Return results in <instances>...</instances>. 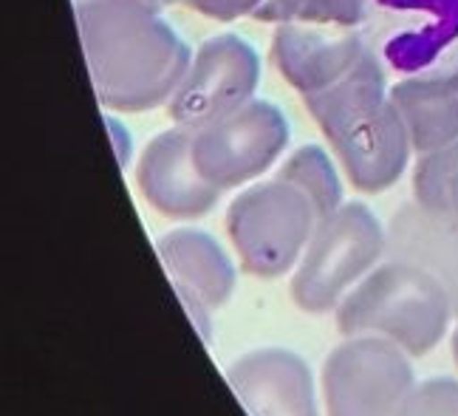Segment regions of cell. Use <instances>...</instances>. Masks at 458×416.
Here are the masks:
<instances>
[{
    "label": "cell",
    "mask_w": 458,
    "mask_h": 416,
    "mask_svg": "<svg viewBox=\"0 0 458 416\" xmlns=\"http://www.w3.org/2000/svg\"><path fill=\"white\" fill-rule=\"evenodd\" d=\"M368 55L396 82L458 72V0H360Z\"/></svg>",
    "instance_id": "cell-1"
},
{
    "label": "cell",
    "mask_w": 458,
    "mask_h": 416,
    "mask_svg": "<svg viewBox=\"0 0 458 416\" xmlns=\"http://www.w3.org/2000/svg\"><path fill=\"white\" fill-rule=\"evenodd\" d=\"M275 377L263 374H233V386L252 416H317L311 386L306 377L297 383H272Z\"/></svg>",
    "instance_id": "cell-2"
},
{
    "label": "cell",
    "mask_w": 458,
    "mask_h": 416,
    "mask_svg": "<svg viewBox=\"0 0 458 416\" xmlns=\"http://www.w3.org/2000/svg\"><path fill=\"white\" fill-rule=\"evenodd\" d=\"M394 416H458V383L436 379L413 388Z\"/></svg>",
    "instance_id": "cell-3"
}]
</instances>
